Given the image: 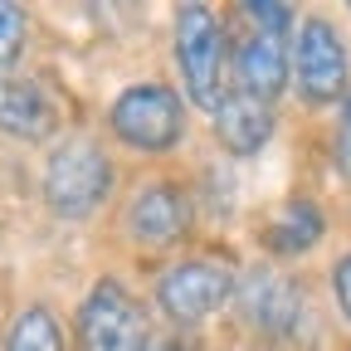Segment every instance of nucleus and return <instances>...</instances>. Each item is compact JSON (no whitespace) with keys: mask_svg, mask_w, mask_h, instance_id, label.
<instances>
[{"mask_svg":"<svg viewBox=\"0 0 351 351\" xmlns=\"http://www.w3.org/2000/svg\"><path fill=\"white\" fill-rule=\"evenodd\" d=\"M239 15H249V29L254 34H278V39H293L298 34V10L293 5H278V0H244Z\"/></svg>","mask_w":351,"mask_h":351,"instance_id":"nucleus-14","label":"nucleus"},{"mask_svg":"<svg viewBox=\"0 0 351 351\" xmlns=\"http://www.w3.org/2000/svg\"><path fill=\"white\" fill-rule=\"evenodd\" d=\"M346 10H351V5H346Z\"/></svg>","mask_w":351,"mask_h":351,"instance_id":"nucleus-18","label":"nucleus"},{"mask_svg":"<svg viewBox=\"0 0 351 351\" xmlns=\"http://www.w3.org/2000/svg\"><path fill=\"white\" fill-rule=\"evenodd\" d=\"M351 49L341 29L327 15H307L293 34V83H298V98L307 108H327L337 98H346L351 88Z\"/></svg>","mask_w":351,"mask_h":351,"instance_id":"nucleus-6","label":"nucleus"},{"mask_svg":"<svg viewBox=\"0 0 351 351\" xmlns=\"http://www.w3.org/2000/svg\"><path fill=\"white\" fill-rule=\"evenodd\" d=\"M293 83V44L278 34H254L234 44V59H230V88L263 108H274Z\"/></svg>","mask_w":351,"mask_h":351,"instance_id":"nucleus-8","label":"nucleus"},{"mask_svg":"<svg viewBox=\"0 0 351 351\" xmlns=\"http://www.w3.org/2000/svg\"><path fill=\"white\" fill-rule=\"evenodd\" d=\"M337 166L351 176V93L341 98V117H337Z\"/></svg>","mask_w":351,"mask_h":351,"instance_id":"nucleus-17","label":"nucleus"},{"mask_svg":"<svg viewBox=\"0 0 351 351\" xmlns=\"http://www.w3.org/2000/svg\"><path fill=\"white\" fill-rule=\"evenodd\" d=\"M327 230V219H322V205L317 200H288L269 215V225H263V249H269L274 258H298L307 254Z\"/></svg>","mask_w":351,"mask_h":351,"instance_id":"nucleus-12","label":"nucleus"},{"mask_svg":"<svg viewBox=\"0 0 351 351\" xmlns=\"http://www.w3.org/2000/svg\"><path fill=\"white\" fill-rule=\"evenodd\" d=\"M239 313L244 322H254L258 332H269V337H288L298 332L302 322V283L274 274V269H258L239 283Z\"/></svg>","mask_w":351,"mask_h":351,"instance_id":"nucleus-9","label":"nucleus"},{"mask_svg":"<svg viewBox=\"0 0 351 351\" xmlns=\"http://www.w3.org/2000/svg\"><path fill=\"white\" fill-rule=\"evenodd\" d=\"M332 302H337V313L351 322V254H341L332 263Z\"/></svg>","mask_w":351,"mask_h":351,"instance_id":"nucleus-16","label":"nucleus"},{"mask_svg":"<svg viewBox=\"0 0 351 351\" xmlns=\"http://www.w3.org/2000/svg\"><path fill=\"white\" fill-rule=\"evenodd\" d=\"M25 49V10L0 0V73H10V64Z\"/></svg>","mask_w":351,"mask_h":351,"instance_id":"nucleus-15","label":"nucleus"},{"mask_svg":"<svg viewBox=\"0 0 351 351\" xmlns=\"http://www.w3.org/2000/svg\"><path fill=\"white\" fill-rule=\"evenodd\" d=\"M191 219H195V205H191L186 186L147 181V186L132 191V200L122 210V230L142 249H171V244H181L191 234Z\"/></svg>","mask_w":351,"mask_h":351,"instance_id":"nucleus-7","label":"nucleus"},{"mask_svg":"<svg viewBox=\"0 0 351 351\" xmlns=\"http://www.w3.org/2000/svg\"><path fill=\"white\" fill-rule=\"evenodd\" d=\"M0 132L15 142H44L54 132V103L34 78L0 73Z\"/></svg>","mask_w":351,"mask_h":351,"instance_id":"nucleus-11","label":"nucleus"},{"mask_svg":"<svg viewBox=\"0 0 351 351\" xmlns=\"http://www.w3.org/2000/svg\"><path fill=\"white\" fill-rule=\"evenodd\" d=\"M112 186H117V166L93 137H64L59 147H49L44 171H39V195L49 205V215H59V219L98 215L108 205Z\"/></svg>","mask_w":351,"mask_h":351,"instance_id":"nucleus-1","label":"nucleus"},{"mask_svg":"<svg viewBox=\"0 0 351 351\" xmlns=\"http://www.w3.org/2000/svg\"><path fill=\"white\" fill-rule=\"evenodd\" d=\"M210 117H215V142L230 156H258L263 147H269V137H274V108L234 93V88L219 98V108Z\"/></svg>","mask_w":351,"mask_h":351,"instance_id":"nucleus-10","label":"nucleus"},{"mask_svg":"<svg viewBox=\"0 0 351 351\" xmlns=\"http://www.w3.org/2000/svg\"><path fill=\"white\" fill-rule=\"evenodd\" d=\"M108 132L137 156H166L186 142V103L166 83H127L108 108Z\"/></svg>","mask_w":351,"mask_h":351,"instance_id":"nucleus-2","label":"nucleus"},{"mask_svg":"<svg viewBox=\"0 0 351 351\" xmlns=\"http://www.w3.org/2000/svg\"><path fill=\"white\" fill-rule=\"evenodd\" d=\"M156 307L176 327H200L225 302L239 298V278L225 258H176L156 278Z\"/></svg>","mask_w":351,"mask_h":351,"instance_id":"nucleus-4","label":"nucleus"},{"mask_svg":"<svg viewBox=\"0 0 351 351\" xmlns=\"http://www.w3.org/2000/svg\"><path fill=\"white\" fill-rule=\"evenodd\" d=\"M225 25L210 5H181L176 10V69H181V88L186 98L205 112L219 108L225 88Z\"/></svg>","mask_w":351,"mask_h":351,"instance_id":"nucleus-3","label":"nucleus"},{"mask_svg":"<svg viewBox=\"0 0 351 351\" xmlns=\"http://www.w3.org/2000/svg\"><path fill=\"white\" fill-rule=\"evenodd\" d=\"M5 351H69L59 317L44 302H29L25 313H15L10 332H5Z\"/></svg>","mask_w":351,"mask_h":351,"instance_id":"nucleus-13","label":"nucleus"},{"mask_svg":"<svg viewBox=\"0 0 351 351\" xmlns=\"http://www.w3.org/2000/svg\"><path fill=\"white\" fill-rule=\"evenodd\" d=\"M78 351H152V322L117 278H98L78 302Z\"/></svg>","mask_w":351,"mask_h":351,"instance_id":"nucleus-5","label":"nucleus"}]
</instances>
